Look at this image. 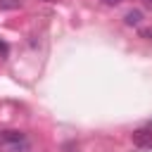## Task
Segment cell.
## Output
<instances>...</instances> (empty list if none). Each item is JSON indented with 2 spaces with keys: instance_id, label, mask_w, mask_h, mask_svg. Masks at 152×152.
Listing matches in <instances>:
<instances>
[{
  "instance_id": "obj_1",
  "label": "cell",
  "mask_w": 152,
  "mask_h": 152,
  "mask_svg": "<svg viewBox=\"0 0 152 152\" xmlns=\"http://www.w3.org/2000/svg\"><path fill=\"white\" fill-rule=\"evenodd\" d=\"M0 150L2 152H31V142L21 131H2L0 133Z\"/></svg>"
},
{
  "instance_id": "obj_2",
  "label": "cell",
  "mask_w": 152,
  "mask_h": 152,
  "mask_svg": "<svg viewBox=\"0 0 152 152\" xmlns=\"http://www.w3.org/2000/svg\"><path fill=\"white\" fill-rule=\"evenodd\" d=\"M133 142L138 147H152V128H138V131H133Z\"/></svg>"
},
{
  "instance_id": "obj_3",
  "label": "cell",
  "mask_w": 152,
  "mask_h": 152,
  "mask_svg": "<svg viewBox=\"0 0 152 152\" xmlns=\"http://www.w3.org/2000/svg\"><path fill=\"white\" fill-rule=\"evenodd\" d=\"M124 21H126L128 26H138V24L142 21V12H140V10H131V12H126Z\"/></svg>"
},
{
  "instance_id": "obj_4",
  "label": "cell",
  "mask_w": 152,
  "mask_h": 152,
  "mask_svg": "<svg viewBox=\"0 0 152 152\" xmlns=\"http://www.w3.org/2000/svg\"><path fill=\"white\" fill-rule=\"evenodd\" d=\"M21 2L19 0H0V10H19Z\"/></svg>"
},
{
  "instance_id": "obj_5",
  "label": "cell",
  "mask_w": 152,
  "mask_h": 152,
  "mask_svg": "<svg viewBox=\"0 0 152 152\" xmlns=\"http://www.w3.org/2000/svg\"><path fill=\"white\" fill-rule=\"evenodd\" d=\"M7 52H10V48H7V43H2V40H0V55H2V57H5V55H7Z\"/></svg>"
},
{
  "instance_id": "obj_6",
  "label": "cell",
  "mask_w": 152,
  "mask_h": 152,
  "mask_svg": "<svg viewBox=\"0 0 152 152\" xmlns=\"http://www.w3.org/2000/svg\"><path fill=\"white\" fill-rule=\"evenodd\" d=\"M102 2H104V5H119L121 0H102Z\"/></svg>"
},
{
  "instance_id": "obj_7",
  "label": "cell",
  "mask_w": 152,
  "mask_h": 152,
  "mask_svg": "<svg viewBox=\"0 0 152 152\" xmlns=\"http://www.w3.org/2000/svg\"><path fill=\"white\" fill-rule=\"evenodd\" d=\"M145 5H147V7H152V0H145Z\"/></svg>"
}]
</instances>
